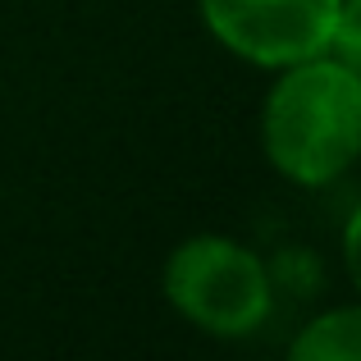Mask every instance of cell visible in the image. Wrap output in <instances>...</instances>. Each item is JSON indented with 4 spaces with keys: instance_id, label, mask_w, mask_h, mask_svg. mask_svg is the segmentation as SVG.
<instances>
[{
    "instance_id": "cell-1",
    "label": "cell",
    "mask_w": 361,
    "mask_h": 361,
    "mask_svg": "<svg viewBox=\"0 0 361 361\" xmlns=\"http://www.w3.org/2000/svg\"><path fill=\"white\" fill-rule=\"evenodd\" d=\"M261 151L293 188H329L361 160V78L334 55L274 69L261 101Z\"/></svg>"
},
{
    "instance_id": "cell-2",
    "label": "cell",
    "mask_w": 361,
    "mask_h": 361,
    "mask_svg": "<svg viewBox=\"0 0 361 361\" xmlns=\"http://www.w3.org/2000/svg\"><path fill=\"white\" fill-rule=\"evenodd\" d=\"M165 302L211 338H247L270 320L274 279L256 247L229 233H192L165 256Z\"/></svg>"
},
{
    "instance_id": "cell-3",
    "label": "cell",
    "mask_w": 361,
    "mask_h": 361,
    "mask_svg": "<svg viewBox=\"0 0 361 361\" xmlns=\"http://www.w3.org/2000/svg\"><path fill=\"white\" fill-rule=\"evenodd\" d=\"M215 46L252 69H283L329 46L338 0H197Z\"/></svg>"
},
{
    "instance_id": "cell-4",
    "label": "cell",
    "mask_w": 361,
    "mask_h": 361,
    "mask_svg": "<svg viewBox=\"0 0 361 361\" xmlns=\"http://www.w3.org/2000/svg\"><path fill=\"white\" fill-rule=\"evenodd\" d=\"M293 361H361V298L311 316L288 343Z\"/></svg>"
},
{
    "instance_id": "cell-5",
    "label": "cell",
    "mask_w": 361,
    "mask_h": 361,
    "mask_svg": "<svg viewBox=\"0 0 361 361\" xmlns=\"http://www.w3.org/2000/svg\"><path fill=\"white\" fill-rule=\"evenodd\" d=\"M325 55H334L338 64H348V69L361 78V0H338Z\"/></svg>"
},
{
    "instance_id": "cell-6",
    "label": "cell",
    "mask_w": 361,
    "mask_h": 361,
    "mask_svg": "<svg viewBox=\"0 0 361 361\" xmlns=\"http://www.w3.org/2000/svg\"><path fill=\"white\" fill-rule=\"evenodd\" d=\"M338 256H343V274L361 298V202L353 206V215L343 220V233H338Z\"/></svg>"
}]
</instances>
